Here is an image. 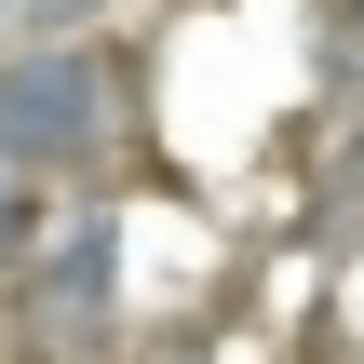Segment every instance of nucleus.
<instances>
[{
  "label": "nucleus",
  "mask_w": 364,
  "mask_h": 364,
  "mask_svg": "<svg viewBox=\"0 0 364 364\" xmlns=\"http://www.w3.org/2000/svg\"><path fill=\"white\" fill-rule=\"evenodd\" d=\"M122 135V68L95 41H14L0 54V162L27 176H95Z\"/></svg>",
  "instance_id": "nucleus-1"
},
{
  "label": "nucleus",
  "mask_w": 364,
  "mask_h": 364,
  "mask_svg": "<svg viewBox=\"0 0 364 364\" xmlns=\"http://www.w3.org/2000/svg\"><path fill=\"white\" fill-rule=\"evenodd\" d=\"M27 243H41V176H27V162H0V270H14Z\"/></svg>",
  "instance_id": "nucleus-3"
},
{
  "label": "nucleus",
  "mask_w": 364,
  "mask_h": 364,
  "mask_svg": "<svg viewBox=\"0 0 364 364\" xmlns=\"http://www.w3.org/2000/svg\"><path fill=\"white\" fill-rule=\"evenodd\" d=\"M14 270H27V351L41 364H95L108 351V324H122V216L108 203H68Z\"/></svg>",
  "instance_id": "nucleus-2"
},
{
  "label": "nucleus",
  "mask_w": 364,
  "mask_h": 364,
  "mask_svg": "<svg viewBox=\"0 0 364 364\" xmlns=\"http://www.w3.org/2000/svg\"><path fill=\"white\" fill-rule=\"evenodd\" d=\"M14 14H27V41H81L95 27V0H14Z\"/></svg>",
  "instance_id": "nucleus-4"
},
{
  "label": "nucleus",
  "mask_w": 364,
  "mask_h": 364,
  "mask_svg": "<svg viewBox=\"0 0 364 364\" xmlns=\"http://www.w3.org/2000/svg\"><path fill=\"white\" fill-rule=\"evenodd\" d=\"M0 14H14V0H0Z\"/></svg>",
  "instance_id": "nucleus-5"
}]
</instances>
